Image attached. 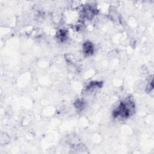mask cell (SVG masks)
I'll return each instance as SVG.
<instances>
[{
    "label": "cell",
    "mask_w": 154,
    "mask_h": 154,
    "mask_svg": "<svg viewBox=\"0 0 154 154\" xmlns=\"http://www.w3.org/2000/svg\"><path fill=\"white\" fill-rule=\"evenodd\" d=\"M76 102H77L76 107H77V108H79L80 107L82 108V107L84 105L83 104V102L81 101H78Z\"/></svg>",
    "instance_id": "obj_3"
},
{
    "label": "cell",
    "mask_w": 154,
    "mask_h": 154,
    "mask_svg": "<svg viewBox=\"0 0 154 154\" xmlns=\"http://www.w3.org/2000/svg\"><path fill=\"white\" fill-rule=\"evenodd\" d=\"M84 52L86 55H92L93 52V47L90 42H86L84 44Z\"/></svg>",
    "instance_id": "obj_2"
},
{
    "label": "cell",
    "mask_w": 154,
    "mask_h": 154,
    "mask_svg": "<svg viewBox=\"0 0 154 154\" xmlns=\"http://www.w3.org/2000/svg\"><path fill=\"white\" fill-rule=\"evenodd\" d=\"M134 104L131 100H126L122 102L120 105L114 111L113 116L114 118H121L126 119L134 111Z\"/></svg>",
    "instance_id": "obj_1"
}]
</instances>
